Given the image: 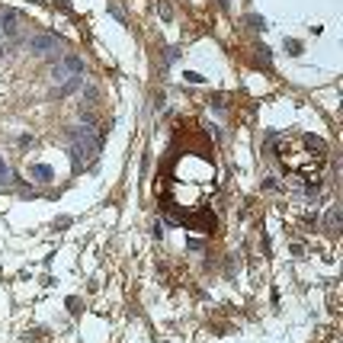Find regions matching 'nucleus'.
I'll use <instances>...</instances> for the list:
<instances>
[{
    "instance_id": "7ed1b4c3",
    "label": "nucleus",
    "mask_w": 343,
    "mask_h": 343,
    "mask_svg": "<svg viewBox=\"0 0 343 343\" xmlns=\"http://www.w3.org/2000/svg\"><path fill=\"white\" fill-rule=\"evenodd\" d=\"M29 173H32V180H36V183H51V180H55V170H51L49 164H32Z\"/></svg>"
},
{
    "instance_id": "20e7f679",
    "label": "nucleus",
    "mask_w": 343,
    "mask_h": 343,
    "mask_svg": "<svg viewBox=\"0 0 343 343\" xmlns=\"http://www.w3.org/2000/svg\"><path fill=\"white\" fill-rule=\"evenodd\" d=\"M0 29H3L6 36H16V13L13 10H6L3 16H0Z\"/></svg>"
},
{
    "instance_id": "9b49d317",
    "label": "nucleus",
    "mask_w": 343,
    "mask_h": 343,
    "mask_svg": "<svg viewBox=\"0 0 343 343\" xmlns=\"http://www.w3.org/2000/svg\"><path fill=\"white\" fill-rule=\"evenodd\" d=\"M68 308H71L74 314H77V311H80V298H68Z\"/></svg>"
},
{
    "instance_id": "9d476101",
    "label": "nucleus",
    "mask_w": 343,
    "mask_h": 343,
    "mask_svg": "<svg viewBox=\"0 0 343 343\" xmlns=\"http://www.w3.org/2000/svg\"><path fill=\"white\" fill-rule=\"evenodd\" d=\"M247 19H250V26H253V29H263V26H266L260 16H247Z\"/></svg>"
},
{
    "instance_id": "f8f14e48",
    "label": "nucleus",
    "mask_w": 343,
    "mask_h": 343,
    "mask_svg": "<svg viewBox=\"0 0 343 343\" xmlns=\"http://www.w3.org/2000/svg\"><path fill=\"white\" fill-rule=\"evenodd\" d=\"M218 3H221V6H225V10H228V0H218Z\"/></svg>"
},
{
    "instance_id": "39448f33",
    "label": "nucleus",
    "mask_w": 343,
    "mask_h": 343,
    "mask_svg": "<svg viewBox=\"0 0 343 343\" xmlns=\"http://www.w3.org/2000/svg\"><path fill=\"white\" fill-rule=\"evenodd\" d=\"M157 16L164 19V23H170V19H173V3H170V0H157Z\"/></svg>"
},
{
    "instance_id": "423d86ee",
    "label": "nucleus",
    "mask_w": 343,
    "mask_h": 343,
    "mask_svg": "<svg viewBox=\"0 0 343 343\" xmlns=\"http://www.w3.org/2000/svg\"><path fill=\"white\" fill-rule=\"evenodd\" d=\"M51 80H55V84H68L71 80L68 68H64V64H55V68H51Z\"/></svg>"
},
{
    "instance_id": "0eeeda50",
    "label": "nucleus",
    "mask_w": 343,
    "mask_h": 343,
    "mask_svg": "<svg viewBox=\"0 0 343 343\" xmlns=\"http://www.w3.org/2000/svg\"><path fill=\"white\" fill-rule=\"evenodd\" d=\"M10 183V170H6V164H3V154H0V186H6Z\"/></svg>"
},
{
    "instance_id": "6e6552de",
    "label": "nucleus",
    "mask_w": 343,
    "mask_h": 343,
    "mask_svg": "<svg viewBox=\"0 0 343 343\" xmlns=\"http://www.w3.org/2000/svg\"><path fill=\"white\" fill-rule=\"evenodd\" d=\"M286 51H289V55H301V42H292V39H289V42H286Z\"/></svg>"
},
{
    "instance_id": "f03ea898",
    "label": "nucleus",
    "mask_w": 343,
    "mask_h": 343,
    "mask_svg": "<svg viewBox=\"0 0 343 343\" xmlns=\"http://www.w3.org/2000/svg\"><path fill=\"white\" fill-rule=\"evenodd\" d=\"M61 64L68 68V74H71V77H84V71H87L84 58H77V55H64V58H61Z\"/></svg>"
},
{
    "instance_id": "f257e3e1",
    "label": "nucleus",
    "mask_w": 343,
    "mask_h": 343,
    "mask_svg": "<svg viewBox=\"0 0 343 343\" xmlns=\"http://www.w3.org/2000/svg\"><path fill=\"white\" fill-rule=\"evenodd\" d=\"M61 39L58 36H32V42H29V49H32V55H39V58H55V55H61Z\"/></svg>"
},
{
    "instance_id": "1a4fd4ad",
    "label": "nucleus",
    "mask_w": 343,
    "mask_h": 343,
    "mask_svg": "<svg viewBox=\"0 0 343 343\" xmlns=\"http://www.w3.org/2000/svg\"><path fill=\"white\" fill-rule=\"evenodd\" d=\"M68 225H71V218H68V215H64V218H58V221H55V228H58V231H64V228H68Z\"/></svg>"
}]
</instances>
